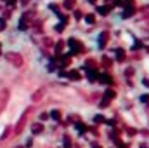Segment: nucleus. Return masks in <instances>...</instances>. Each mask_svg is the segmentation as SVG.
<instances>
[{
    "label": "nucleus",
    "instance_id": "nucleus-1",
    "mask_svg": "<svg viewBox=\"0 0 149 148\" xmlns=\"http://www.w3.org/2000/svg\"><path fill=\"white\" fill-rule=\"evenodd\" d=\"M25 122H26V115H23V119H21V122L17 124V131H21V127L25 125Z\"/></svg>",
    "mask_w": 149,
    "mask_h": 148
}]
</instances>
